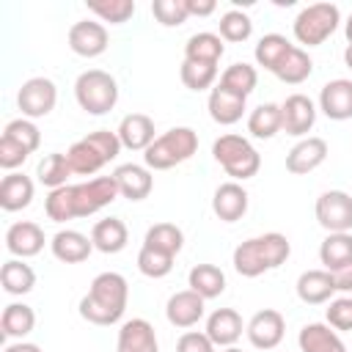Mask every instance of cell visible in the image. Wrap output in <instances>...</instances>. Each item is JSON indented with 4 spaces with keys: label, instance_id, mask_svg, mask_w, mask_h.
I'll return each instance as SVG.
<instances>
[{
    "label": "cell",
    "instance_id": "1",
    "mask_svg": "<svg viewBox=\"0 0 352 352\" xmlns=\"http://www.w3.org/2000/svg\"><path fill=\"white\" fill-rule=\"evenodd\" d=\"M126 302H129L126 278L121 272H99L91 280L88 294L80 300V316L91 324L110 327V324L121 322Z\"/></svg>",
    "mask_w": 352,
    "mask_h": 352
},
{
    "label": "cell",
    "instance_id": "2",
    "mask_svg": "<svg viewBox=\"0 0 352 352\" xmlns=\"http://www.w3.org/2000/svg\"><path fill=\"white\" fill-rule=\"evenodd\" d=\"M289 253H292L289 239L283 234H278V231H270V234L250 236V239L239 242L231 261H234V270L242 278H258V275L286 264Z\"/></svg>",
    "mask_w": 352,
    "mask_h": 352
},
{
    "label": "cell",
    "instance_id": "3",
    "mask_svg": "<svg viewBox=\"0 0 352 352\" xmlns=\"http://www.w3.org/2000/svg\"><path fill=\"white\" fill-rule=\"evenodd\" d=\"M198 151V135L190 126H173L168 132H162L146 151H143V162L148 170H168L176 168L182 162H187L192 154Z\"/></svg>",
    "mask_w": 352,
    "mask_h": 352
},
{
    "label": "cell",
    "instance_id": "4",
    "mask_svg": "<svg viewBox=\"0 0 352 352\" xmlns=\"http://www.w3.org/2000/svg\"><path fill=\"white\" fill-rule=\"evenodd\" d=\"M212 157L217 160V165L234 179V182H245L253 179L261 168V154L253 148V143L242 135H220L212 143Z\"/></svg>",
    "mask_w": 352,
    "mask_h": 352
},
{
    "label": "cell",
    "instance_id": "5",
    "mask_svg": "<svg viewBox=\"0 0 352 352\" xmlns=\"http://www.w3.org/2000/svg\"><path fill=\"white\" fill-rule=\"evenodd\" d=\"M74 99L85 113L104 116L118 102V82L102 69H88L74 82Z\"/></svg>",
    "mask_w": 352,
    "mask_h": 352
},
{
    "label": "cell",
    "instance_id": "6",
    "mask_svg": "<svg viewBox=\"0 0 352 352\" xmlns=\"http://www.w3.org/2000/svg\"><path fill=\"white\" fill-rule=\"evenodd\" d=\"M341 22V11L338 6L333 3H314V6H305L297 16H294V38L305 47H319L324 44L336 28Z\"/></svg>",
    "mask_w": 352,
    "mask_h": 352
},
{
    "label": "cell",
    "instance_id": "7",
    "mask_svg": "<svg viewBox=\"0 0 352 352\" xmlns=\"http://www.w3.org/2000/svg\"><path fill=\"white\" fill-rule=\"evenodd\" d=\"M118 184L113 176H96L82 184H72V201H74V217L96 214L99 209L110 206L118 198Z\"/></svg>",
    "mask_w": 352,
    "mask_h": 352
},
{
    "label": "cell",
    "instance_id": "8",
    "mask_svg": "<svg viewBox=\"0 0 352 352\" xmlns=\"http://www.w3.org/2000/svg\"><path fill=\"white\" fill-rule=\"evenodd\" d=\"M316 220L327 234L352 231V195L344 190H327L316 198Z\"/></svg>",
    "mask_w": 352,
    "mask_h": 352
},
{
    "label": "cell",
    "instance_id": "9",
    "mask_svg": "<svg viewBox=\"0 0 352 352\" xmlns=\"http://www.w3.org/2000/svg\"><path fill=\"white\" fill-rule=\"evenodd\" d=\"M58 102V88L50 77H30L22 82L16 94V107L22 110V118H44L55 110Z\"/></svg>",
    "mask_w": 352,
    "mask_h": 352
},
{
    "label": "cell",
    "instance_id": "10",
    "mask_svg": "<svg viewBox=\"0 0 352 352\" xmlns=\"http://www.w3.org/2000/svg\"><path fill=\"white\" fill-rule=\"evenodd\" d=\"M245 333H248V341L256 346V349H275L280 341H283V333H286V319L280 311L275 308H264L258 314H253V319L245 324Z\"/></svg>",
    "mask_w": 352,
    "mask_h": 352
},
{
    "label": "cell",
    "instance_id": "11",
    "mask_svg": "<svg viewBox=\"0 0 352 352\" xmlns=\"http://www.w3.org/2000/svg\"><path fill=\"white\" fill-rule=\"evenodd\" d=\"M280 118H283V132L292 138H302L314 129L316 124V104L305 94H292L280 104Z\"/></svg>",
    "mask_w": 352,
    "mask_h": 352
},
{
    "label": "cell",
    "instance_id": "12",
    "mask_svg": "<svg viewBox=\"0 0 352 352\" xmlns=\"http://www.w3.org/2000/svg\"><path fill=\"white\" fill-rule=\"evenodd\" d=\"M69 47L80 58H96L107 50V30L102 22L80 19L69 28Z\"/></svg>",
    "mask_w": 352,
    "mask_h": 352
},
{
    "label": "cell",
    "instance_id": "13",
    "mask_svg": "<svg viewBox=\"0 0 352 352\" xmlns=\"http://www.w3.org/2000/svg\"><path fill=\"white\" fill-rule=\"evenodd\" d=\"M319 110L330 121H346L352 118V80H330L319 91Z\"/></svg>",
    "mask_w": 352,
    "mask_h": 352
},
{
    "label": "cell",
    "instance_id": "14",
    "mask_svg": "<svg viewBox=\"0 0 352 352\" xmlns=\"http://www.w3.org/2000/svg\"><path fill=\"white\" fill-rule=\"evenodd\" d=\"M204 297L201 294H195L192 289H184V292H176V294H170L168 297V305H165V316H168V322L173 324V327H192V324H198L201 319H204Z\"/></svg>",
    "mask_w": 352,
    "mask_h": 352
},
{
    "label": "cell",
    "instance_id": "15",
    "mask_svg": "<svg viewBox=\"0 0 352 352\" xmlns=\"http://www.w3.org/2000/svg\"><path fill=\"white\" fill-rule=\"evenodd\" d=\"M116 352H160V341H157L151 322H146L140 316L126 319L118 330Z\"/></svg>",
    "mask_w": 352,
    "mask_h": 352
},
{
    "label": "cell",
    "instance_id": "16",
    "mask_svg": "<svg viewBox=\"0 0 352 352\" xmlns=\"http://www.w3.org/2000/svg\"><path fill=\"white\" fill-rule=\"evenodd\" d=\"M113 179L118 184L121 198L126 201H143L148 198L151 187H154V176L146 165H135V162H124L113 170Z\"/></svg>",
    "mask_w": 352,
    "mask_h": 352
},
{
    "label": "cell",
    "instance_id": "17",
    "mask_svg": "<svg viewBox=\"0 0 352 352\" xmlns=\"http://www.w3.org/2000/svg\"><path fill=\"white\" fill-rule=\"evenodd\" d=\"M6 248L16 258L38 256L41 248H44V231H41V226L38 223H30V220H19V223L8 226V231H6Z\"/></svg>",
    "mask_w": 352,
    "mask_h": 352
},
{
    "label": "cell",
    "instance_id": "18",
    "mask_svg": "<svg viewBox=\"0 0 352 352\" xmlns=\"http://www.w3.org/2000/svg\"><path fill=\"white\" fill-rule=\"evenodd\" d=\"M324 160H327V143L322 138H302L286 154V170L294 176H305V173L316 170Z\"/></svg>",
    "mask_w": 352,
    "mask_h": 352
},
{
    "label": "cell",
    "instance_id": "19",
    "mask_svg": "<svg viewBox=\"0 0 352 352\" xmlns=\"http://www.w3.org/2000/svg\"><path fill=\"white\" fill-rule=\"evenodd\" d=\"M212 212L223 220V223H236L239 217H245L248 212V190L239 182H226L214 190L212 198Z\"/></svg>",
    "mask_w": 352,
    "mask_h": 352
},
{
    "label": "cell",
    "instance_id": "20",
    "mask_svg": "<svg viewBox=\"0 0 352 352\" xmlns=\"http://www.w3.org/2000/svg\"><path fill=\"white\" fill-rule=\"evenodd\" d=\"M242 330H245L242 316H239L234 308H217V311L209 314L204 333L212 338L214 346H223V349H226V346H234V344L239 341Z\"/></svg>",
    "mask_w": 352,
    "mask_h": 352
},
{
    "label": "cell",
    "instance_id": "21",
    "mask_svg": "<svg viewBox=\"0 0 352 352\" xmlns=\"http://www.w3.org/2000/svg\"><path fill=\"white\" fill-rule=\"evenodd\" d=\"M50 248H52V256H55L58 261H63V264H80V261H85V258L91 256L94 242H91V236H85L82 231L60 228V231L52 236Z\"/></svg>",
    "mask_w": 352,
    "mask_h": 352
},
{
    "label": "cell",
    "instance_id": "22",
    "mask_svg": "<svg viewBox=\"0 0 352 352\" xmlns=\"http://www.w3.org/2000/svg\"><path fill=\"white\" fill-rule=\"evenodd\" d=\"M297 297L305 305H322L330 302L336 294V283H333V272L330 270H305L297 278Z\"/></svg>",
    "mask_w": 352,
    "mask_h": 352
},
{
    "label": "cell",
    "instance_id": "23",
    "mask_svg": "<svg viewBox=\"0 0 352 352\" xmlns=\"http://www.w3.org/2000/svg\"><path fill=\"white\" fill-rule=\"evenodd\" d=\"M118 140L129 151H146L157 138H154V121L143 113H129L118 124Z\"/></svg>",
    "mask_w": 352,
    "mask_h": 352
},
{
    "label": "cell",
    "instance_id": "24",
    "mask_svg": "<svg viewBox=\"0 0 352 352\" xmlns=\"http://www.w3.org/2000/svg\"><path fill=\"white\" fill-rule=\"evenodd\" d=\"M297 344H300V352H346V344L327 322L302 324Z\"/></svg>",
    "mask_w": 352,
    "mask_h": 352
},
{
    "label": "cell",
    "instance_id": "25",
    "mask_svg": "<svg viewBox=\"0 0 352 352\" xmlns=\"http://www.w3.org/2000/svg\"><path fill=\"white\" fill-rule=\"evenodd\" d=\"M245 102H248L245 96H236V94L220 88V85H214V88L209 91L206 110H209V116H212L214 124H220V126H231V124H236V121L242 118V113H245Z\"/></svg>",
    "mask_w": 352,
    "mask_h": 352
},
{
    "label": "cell",
    "instance_id": "26",
    "mask_svg": "<svg viewBox=\"0 0 352 352\" xmlns=\"http://www.w3.org/2000/svg\"><path fill=\"white\" fill-rule=\"evenodd\" d=\"M91 242H94V250L113 256V253H121V250L126 248L129 231H126V226H124L121 217H104V220L94 223V228H91Z\"/></svg>",
    "mask_w": 352,
    "mask_h": 352
},
{
    "label": "cell",
    "instance_id": "27",
    "mask_svg": "<svg viewBox=\"0 0 352 352\" xmlns=\"http://www.w3.org/2000/svg\"><path fill=\"white\" fill-rule=\"evenodd\" d=\"M33 182L25 173H8L0 182V206L3 212H19L28 209L33 201Z\"/></svg>",
    "mask_w": 352,
    "mask_h": 352
},
{
    "label": "cell",
    "instance_id": "28",
    "mask_svg": "<svg viewBox=\"0 0 352 352\" xmlns=\"http://www.w3.org/2000/svg\"><path fill=\"white\" fill-rule=\"evenodd\" d=\"M226 47H223V38L220 33H209V30H201V33H192L184 44V60H195V63H212L217 66L220 58H223Z\"/></svg>",
    "mask_w": 352,
    "mask_h": 352
},
{
    "label": "cell",
    "instance_id": "29",
    "mask_svg": "<svg viewBox=\"0 0 352 352\" xmlns=\"http://www.w3.org/2000/svg\"><path fill=\"white\" fill-rule=\"evenodd\" d=\"M187 286L204 300H214L226 292V272L214 264H195L187 275Z\"/></svg>",
    "mask_w": 352,
    "mask_h": 352
},
{
    "label": "cell",
    "instance_id": "30",
    "mask_svg": "<svg viewBox=\"0 0 352 352\" xmlns=\"http://www.w3.org/2000/svg\"><path fill=\"white\" fill-rule=\"evenodd\" d=\"M36 327V314L25 302H8L0 316V333L6 338H25Z\"/></svg>",
    "mask_w": 352,
    "mask_h": 352
},
{
    "label": "cell",
    "instance_id": "31",
    "mask_svg": "<svg viewBox=\"0 0 352 352\" xmlns=\"http://www.w3.org/2000/svg\"><path fill=\"white\" fill-rule=\"evenodd\" d=\"M292 50H294V44H292L286 36H280V33H267V36L258 38L253 55H256V63H258V66H264L267 72L275 74V69L280 66V60H283Z\"/></svg>",
    "mask_w": 352,
    "mask_h": 352
},
{
    "label": "cell",
    "instance_id": "32",
    "mask_svg": "<svg viewBox=\"0 0 352 352\" xmlns=\"http://www.w3.org/2000/svg\"><path fill=\"white\" fill-rule=\"evenodd\" d=\"M283 129V118H280V104L267 102L258 104L250 116H248V132L258 140H270Z\"/></svg>",
    "mask_w": 352,
    "mask_h": 352
},
{
    "label": "cell",
    "instance_id": "33",
    "mask_svg": "<svg viewBox=\"0 0 352 352\" xmlns=\"http://www.w3.org/2000/svg\"><path fill=\"white\" fill-rule=\"evenodd\" d=\"M0 283H3V292L6 294H28L33 286H36V272L30 264H25L22 258H11L3 264L0 270Z\"/></svg>",
    "mask_w": 352,
    "mask_h": 352
},
{
    "label": "cell",
    "instance_id": "34",
    "mask_svg": "<svg viewBox=\"0 0 352 352\" xmlns=\"http://www.w3.org/2000/svg\"><path fill=\"white\" fill-rule=\"evenodd\" d=\"M319 261L324 264V270H338L344 264L352 261V231L346 234H327L319 245Z\"/></svg>",
    "mask_w": 352,
    "mask_h": 352
},
{
    "label": "cell",
    "instance_id": "35",
    "mask_svg": "<svg viewBox=\"0 0 352 352\" xmlns=\"http://www.w3.org/2000/svg\"><path fill=\"white\" fill-rule=\"evenodd\" d=\"M217 85L226 88V91H231V94H236V96H245L248 99L256 91V85H258V72L250 63H231L220 74V82Z\"/></svg>",
    "mask_w": 352,
    "mask_h": 352
},
{
    "label": "cell",
    "instance_id": "36",
    "mask_svg": "<svg viewBox=\"0 0 352 352\" xmlns=\"http://www.w3.org/2000/svg\"><path fill=\"white\" fill-rule=\"evenodd\" d=\"M311 72H314V60H311V55H308L305 50L294 47V50L280 60V66L275 69V77H278L280 82L300 85V82H305V80L311 77Z\"/></svg>",
    "mask_w": 352,
    "mask_h": 352
},
{
    "label": "cell",
    "instance_id": "37",
    "mask_svg": "<svg viewBox=\"0 0 352 352\" xmlns=\"http://www.w3.org/2000/svg\"><path fill=\"white\" fill-rule=\"evenodd\" d=\"M143 245L151 248V250H160V253H168V256L176 258V253H179L182 245H184V234H182V228L173 226V223H157V226H151V228L146 231Z\"/></svg>",
    "mask_w": 352,
    "mask_h": 352
},
{
    "label": "cell",
    "instance_id": "38",
    "mask_svg": "<svg viewBox=\"0 0 352 352\" xmlns=\"http://www.w3.org/2000/svg\"><path fill=\"white\" fill-rule=\"evenodd\" d=\"M66 160H69V165H72V173H80V176H94L96 170H102V165H107L104 157H102L85 138L69 146Z\"/></svg>",
    "mask_w": 352,
    "mask_h": 352
},
{
    "label": "cell",
    "instance_id": "39",
    "mask_svg": "<svg viewBox=\"0 0 352 352\" xmlns=\"http://www.w3.org/2000/svg\"><path fill=\"white\" fill-rule=\"evenodd\" d=\"M36 176H38V182H41L44 187L58 190V187H63V184H66V179L72 176V165H69L66 154L52 151V154H47V157L38 162Z\"/></svg>",
    "mask_w": 352,
    "mask_h": 352
},
{
    "label": "cell",
    "instance_id": "40",
    "mask_svg": "<svg viewBox=\"0 0 352 352\" xmlns=\"http://www.w3.org/2000/svg\"><path fill=\"white\" fill-rule=\"evenodd\" d=\"M217 28H220V38H223V41H248L250 33H253L250 16H248L245 11H239V8L226 11V14L220 16Z\"/></svg>",
    "mask_w": 352,
    "mask_h": 352
},
{
    "label": "cell",
    "instance_id": "41",
    "mask_svg": "<svg viewBox=\"0 0 352 352\" xmlns=\"http://www.w3.org/2000/svg\"><path fill=\"white\" fill-rule=\"evenodd\" d=\"M44 212L52 223H66L74 220V201H72V184H63L58 190H50L44 198Z\"/></svg>",
    "mask_w": 352,
    "mask_h": 352
},
{
    "label": "cell",
    "instance_id": "42",
    "mask_svg": "<svg viewBox=\"0 0 352 352\" xmlns=\"http://www.w3.org/2000/svg\"><path fill=\"white\" fill-rule=\"evenodd\" d=\"M179 74H182L184 88H190V91H206V88H212V82L217 80V66H212V63L184 60Z\"/></svg>",
    "mask_w": 352,
    "mask_h": 352
},
{
    "label": "cell",
    "instance_id": "43",
    "mask_svg": "<svg viewBox=\"0 0 352 352\" xmlns=\"http://www.w3.org/2000/svg\"><path fill=\"white\" fill-rule=\"evenodd\" d=\"M3 138H11L14 143H19L22 148H28L30 154L41 143V132H38V126L30 118H14V121H8L6 129H3Z\"/></svg>",
    "mask_w": 352,
    "mask_h": 352
},
{
    "label": "cell",
    "instance_id": "44",
    "mask_svg": "<svg viewBox=\"0 0 352 352\" xmlns=\"http://www.w3.org/2000/svg\"><path fill=\"white\" fill-rule=\"evenodd\" d=\"M88 11H94L102 22L124 25V22L135 14V0H102V3H88Z\"/></svg>",
    "mask_w": 352,
    "mask_h": 352
},
{
    "label": "cell",
    "instance_id": "45",
    "mask_svg": "<svg viewBox=\"0 0 352 352\" xmlns=\"http://www.w3.org/2000/svg\"><path fill=\"white\" fill-rule=\"evenodd\" d=\"M138 270L146 275V278H165L170 270H173V256L168 253H160V250H151V248H140L138 253Z\"/></svg>",
    "mask_w": 352,
    "mask_h": 352
},
{
    "label": "cell",
    "instance_id": "46",
    "mask_svg": "<svg viewBox=\"0 0 352 352\" xmlns=\"http://www.w3.org/2000/svg\"><path fill=\"white\" fill-rule=\"evenodd\" d=\"M151 14L160 25L165 28H179L187 22L190 11H187V0H154L151 3Z\"/></svg>",
    "mask_w": 352,
    "mask_h": 352
},
{
    "label": "cell",
    "instance_id": "47",
    "mask_svg": "<svg viewBox=\"0 0 352 352\" xmlns=\"http://www.w3.org/2000/svg\"><path fill=\"white\" fill-rule=\"evenodd\" d=\"M324 319H327V324H330L336 333L352 330V297L344 294V297L330 300V305L324 308Z\"/></svg>",
    "mask_w": 352,
    "mask_h": 352
},
{
    "label": "cell",
    "instance_id": "48",
    "mask_svg": "<svg viewBox=\"0 0 352 352\" xmlns=\"http://www.w3.org/2000/svg\"><path fill=\"white\" fill-rule=\"evenodd\" d=\"M85 140L104 157V162H110V160H116L118 154H121V140H118V132H110V129H96V132H91V135H85Z\"/></svg>",
    "mask_w": 352,
    "mask_h": 352
},
{
    "label": "cell",
    "instance_id": "49",
    "mask_svg": "<svg viewBox=\"0 0 352 352\" xmlns=\"http://www.w3.org/2000/svg\"><path fill=\"white\" fill-rule=\"evenodd\" d=\"M28 157H30L28 148H22L19 143H14L11 138H0V168H6V170L14 173V168H19Z\"/></svg>",
    "mask_w": 352,
    "mask_h": 352
},
{
    "label": "cell",
    "instance_id": "50",
    "mask_svg": "<svg viewBox=\"0 0 352 352\" xmlns=\"http://www.w3.org/2000/svg\"><path fill=\"white\" fill-rule=\"evenodd\" d=\"M176 352H214V344L206 333L198 330H187L179 341H176Z\"/></svg>",
    "mask_w": 352,
    "mask_h": 352
},
{
    "label": "cell",
    "instance_id": "51",
    "mask_svg": "<svg viewBox=\"0 0 352 352\" xmlns=\"http://www.w3.org/2000/svg\"><path fill=\"white\" fill-rule=\"evenodd\" d=\"M333 283H336V292H344V294L352 292V261L333 270Z\"/></svg>",
    "mask_w": 352,
    "mask_h": 352
},
{
    "label": "cell",
    "instance_id": "52",
    "mask_svg": "<svg viewBox=\"0 0 352 352\" xmlns=\"http://www.w3.org/2000/svg\"><path fill=\"white\" fill-rule=\"evenodd\" d=\"M214 8H217L214 0H187L190 16H209V14H214Z\"/></svg>",
    "mask_w": 352,
    "mask_h": 352
},
{
    "label": "cell",
    "instance_id": "53",
    "mask_svg": "<svg viewBox=\"0 0 352 352\" xmlns=\"http://www.w3.org/2000/svg\"><path fill=\"white\" fill-rule=\"evenodd\" d=\"M3 352H41L36 344H30V341H16V344H8Z\"/></svg>",
    "mask_w": 352,
    "mask_h": 352
},
{
    "label": "cell",
    "instance_id": "54",
    "mask_svg": "<svg viewBox=\"0 0 352 352\" xmlns=\"http://www.w3.org/2000/svg\"><path fill=\"white\" fill-rule=\"evenodd\" d=\"M344 33H346V41L352 44V14H349V19H346V25H344Z\"/></svg>",
    "mask_w": 352,
    "mask_h": 352
},
{
    "label": "cell",
    "instance_id": "55",
    "mask_svg": "<svg viewBox=\"0 0 352 352\" xmlns=\"http://www.w3.org/2000/svg\"><path fill=\"white\" fill-rule=\"evenodd\" d=\"M344 63H346V66L352 69V44H349V47L344 50Z\"/></svg>",
    "mask_w": 352,
    "mask_h": 352
},
{
    "label": "cell",
    "instance_id": "56",
    "mask_svg": "<svg viewBox=\"0 0 352 352\" xmlns=\"http://www.w3.org/2000/svg\"><path fill=\"white\" fill-rule=\"evenodd\" d=\"M223 352H242V349H236V346H226Z\"/></svg>",
    "mask_w": 352,
    "mask_h": 352
}]
</instances>
